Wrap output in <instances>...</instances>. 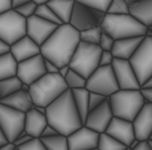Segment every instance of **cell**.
<instances>
[{
    "label": "cell",
    "mask_w": 152,
    "mask_h": 150,
    "mask_svg": "<svg viewBox=\"0 0 152 150\" xmlns=\"http://www.w3.org/2000/svg\"><path fill=\"white\" fill-rule=\"evenodd\" d=\"M79 43V31L70 23H61L39 46L41 54L61 67L69 63Z\"/></svg>",
    "instance_id": "1"
},
{
    "label": "cell",
    "mask_w": 152,
    "mask_h": 150,
    "mask_svg": "<svg viewBox=\"0 0 152 150\" xmlns=\"http://www.w3.org/2000/svg\"><path fill=\"white\" fill-rule=\"evenodd\" d=\"M45 115L49 125L52 126L58 133L66 136L83 126L70 89H67L46 107Z\"/></svg>",
    "instance_id": "2"
},
{
    "label": "cell",
    "mask_w": 152,
    "mask_h": 150,
    "mask_svg": "<svg viewBox=\"0 0 152 150\" xmlns=\"http://www.w3.org/2000/svg\"><path fill=\"white\" fill-rule=\"evenodd\" d=\"M67 89L68 87L65 79L58 72H46L39 79L31 84L29 93L32 98L33 104L47 107Z\"/></svg>",
    "instance_id": "3"
},
{
    "label": "cell",
    "mask_w": 152,
    "mask_h": 150,
    "mask_svg": "<svg viewBox=\"0 0 152 150\" xmlns=\"http://www.w3.org/2000/svg\"><path fill=\"white\" fill-rule=\"evenodd\" d=\"M102 31L109 33L114 40L145 36L147 27L131 14H109L105 13L101 25Z\"/></svg>",
    "instance_id": "4"
},
{
    "label": "cell",
    "mask_w": 152,
    "mask_h": 150,
    "mask_svg": "<svg viewBox=\"0 0 152 150\" xmlns=\"http://www.w3.org/2000/svg\"><path fill=\"white\" fill-rule=\"evenodd\" d=\"M113 116L132 120L144 105L145 100L138 89H118L107 97Z\"/></svg>",
    "instance_id": "5"
},
{
    "label": "cell",
    "mask_w": 152,
    "mask_h": 150,
    "mask_svg": "<svg viewBox=\"0 0 152 150\" xmlns=\"http://www.w3.org/2000/svg\"><path fill=\"white\" fill-rule=\"evenodd\" d=\"M102 49L99 45L81 42L78 44L68 65L84 78H88L91 72L99 66V59Z\"/></svg>",
    "instance_id": "6"
},
{
    "label": "cell",
    "mask_w": 152,
    "mask_h": 150,
    "mask_svg": "<svg viewBox=\"0 0 152 150\" xmlns=\"http://www.w3.org/2000/svg\"><path fill=\"white\" fill-rule=\"evenodd\" d=\"M85 87L89 92L98 93L109 97L119 89L112 65L98 66L86 79Z\"/></svg>",
    "instance_id": "7"
},
{
    "label": "cell",
    "mask_w": 152,
    "mask_h": 150,
    "mask_svg": "<svg viewBox=\"0 0 152 150\" xmlns=\"http://www.w3.org/2000/svg\"><path fill=\"white\" fill-rule=\"evenodd\" d=\"M140 86L152 75V37L144 36L142 43L129 59Z\"/></svg>",
    "instance_id": "8"
},
{
    "label": "cell",
    "mask_w": 152,
    "mask_h": 150,
    "mask_svg": "<svg viewBox=\"0 0 152 150\" xmlns=\"http://www.w3.org/2000/svg\"><path fill=\"white\" fill-rule=\"evenodd\" d=\"M26 35V18L14 9L0 13V38L12 45L14 42Z\"/></svg>",
    "instance_id": "9"
},
{
    "label": "cell",
    "mask_w": 152,
    "mask_h": 150,
    "mask_svg": "<svg viewBox=\"0 0 152 150\" xmlns=\"http://www.w3.org/2000/svg\"><path fill=\"white\" fill-rule=\"evenodd\" d=\"M105 12L89 7L79 1H75L69 23L79 32L82 30L98 27L103 20Z\"/></svg>",
    "instance_id": "10"
},
{
    "label": "cell",
    "mask_w": 152,
    "mask_h": 150,
    "mask_svg": "<svg viewBox=\"0 0 152 150\" xmlns=\"http://www.w3.org/2000/svg\"><path fill=\"white\" fill-rule=\"evenodd\" d=\"M25 113L0 102V127L8 140L13 142L23 130Z\"/></svg>",
    "instance_id": "11"
},
{
    "label": "cell",
    "mask_w": 152,
    "mask_h": 150,
    "mask_svg": "<svg viewBox=\"0 0 152 150\" xmlns=\"http://www.w3.org/2000/svg\"><path fill=\"white\" fill-rule=\"evenodd\" d=\"M45 74V59L41 53L17 63L16 76L23 83L28 85H31Z\"/></svg>",
    "instance_id": "12"
},
{
    "label": "cell",
    "mask_w": 152,
    "mask_h": 150,
    "mask_svg": "<svg viewBox=\"0 0 152 150\" xmlns=\"http://www.w3.org/2000/svg\"><path fill=\"white\" fill-rule=\"evenodd\" d=\"M115 78L120 89H138L140 84L129 60L114 58L112 62Z\"/></svg>",
    "instance_id": "13"
},
{
    "label": "cell",
    "mask_w": 152,
    "mask_h": 150,
    "mask_svg": "<svg viewBox=\"0 0 152 150\" xmlns=\"http://www.w3.org/2000/svg\"><path fill=\"white\" fill-rule=\"evenodd\" d=\"M58 26L56 23L43 19L34 14L26 19V34L41 46L52 34Z\"/></svg>",
    "instance_id": "14"
},
{
    "label": "cell",
    "mask_w": 152,
    "mask_h": 150,
    "mask_svg": "<svg viewBox=\"0 0 152 150\" xmlns=\"http://www.w3.org/2000/svg\"><path fill=\"white\" fill-rule=\"evenodd\" d=\"M98 140L99 133L84 125L67 135L68 149L70 150L97 149Z\"/></svg>",
    "instance_id": "15"
},
{
    "label": "cell",
    "mask_w": 152,
    "mask_h": 150,
    "mask_svg": "<svg viewBox=\"0 0 152 150\" xmlns=\"http://www.w3.org/2000/svg\"><path fill=\"white\" fill-rule=\"evenodd\" d=\"M112 118H113V113H112L109 99L107 98L98 107L89 110L83 125L86 126L87 128H91L96 132L101 133L105 131Z\"/></svg>",
    "instance_id": "16"
},
{
    "label": "cell",
    "mask_w": 152,
    "mask_h": 150,
    "mask_svg": "<svg viewBox=\"0 0 152 150\" xmlns=\"http://www.w3.org/2000/svg\"><path fill=\"white\" fill-rule=\"evenodd\" d=\"M104 132H107L117 140H119L124 145L127 146V148L129 147L132 140L135 138L134 128H133L132 121L122 119L119 117L113 116Z\"/></svg>",
    "instance_id": "17"
},
{
    "label": "cell",
    "mask_w": 152,
    "mask_h": 150,
    "mask_svg": "<svg viewBox=\"0 0 152 150\" xmlns=\"http://www.w3.org/2000/svg\"><path fill=\"white\" fill-rule=\"evenodd\" d=\"M132 124L137 140H149L152 133V103L145 102Z\"/></svg>",
    "instance_id": "18"
},
{
    "label": "cell",
    "mask_w": 152,
    "mask_h": 150,
    "mask_svg": "<svg viewBox=\"0 0 152 150\" xmlns=\"http://www.w3.org/2000/svg\"><path fill=\"white\" fill-rule=\"evenodd\" d=\"M10 52L18 63L41 53V47L26 34L10 45Z\"/></svg>",
    "instance_id": "19"
},
{
    "label": "cell",
    "mask_w": 152,
    "mask_h": 150,
    "mask_svg": "<svg viewBox=\"0 0 152 150\" xmlns=\"http://www.w3.org/2000/svg\"><path fill=\"white\" fill-rule=\"evenodd\" d=\"M142 38L144 36H132V37L115 40L111 50L112 54L114 58L129 60L138 48Z\"/></svg>",
    "instance_id": "20"
},
{
    "label": "cell",
    "mask_w": 152,
    "mask_h": 150,
    "mask_svg": "<svg viewBox=\"0 0 152 150\" xmlns=\"http://www.w3.org/2000/svg\"><path fill=\"white\" fill-rule=\"evenodd\" d=\"M47 117L43 113H39L34 109H31L25 113V125L23 130L31 136L39 138L44 128L47 126Z\"/></svg>",
    "instance_id": "21"
},
{
    "label": "cell",
    "mask_w": 152,
    "mask_h": 150,
    "mask_svg": "<svg viewBox=\"0 0 152 150\" xmlns=\"http://www.w3.org/2000/svg\"><path fill=\"white\" fill-rule=\"evenodd\" d=\"M1 103L7 104L9 107L21 111L23 113L31 110L33 107V101L30 96V93L23 91V89L16 91L9 96L3 97L1 99Z\"/></svg>",
    "instance_id": "22"
},
{
    "label": "cell",
    "mask_w": 152,
    "mask_h": 150,
    "mask_svg": "<svg viewBox=\"0 0 152 150\" xmlns=\"http://www.w3.org/2000/svg\"><path fill=\"white\" fill-rule=\"evenodd\" d=\"M129 14L146 27L152 25V0H138L129 4Z\"/></svg>",
    "instance_id": "23"
},
{
    "label": "cell",
    "mask_w": 152,
    "mask_h": 150,
    "mask_svg": "<svg viewBox=\"0 0 152 150\" xmlns=\"http://www.w3.org/2000/svg\"><path fill=\"white\" fill-rule=\"evenodd\" d=\"M47 4L56 13V15L63 23H68L75 0H49Z\"/></svg>",
    "instance_id": "24"
},
{
    "label": "cell",
    "mask_w": 152,
    "mask_h": 150,
    "mask_svg": "<svg viewBox=\"0 0 152 150\" xmlns=\"http://www.w3.org/2000/svg\"><path fill=\"white\" fill-rule=\"evenodd\" d=\"M72 93V98H74L75 104L78 110L79 115L81 117L82 121L84 122L86 118L87 114L89 112V105H88V95L89 91L86 87H81V89H71Z\"/></svg>",
    "instance_id": "25"
},
{
    "label": "cell",
    "mask_w": 152,
    "mask_h": 150,
    "mask_svg": "<svg viewBox=\"0 0 152 150\" xmlns=\"http://www.w3.org/2000/svg\"><path fill=\"white\" fill-rule=\"evenodd\" d=\"M17 62L10 51L0 54V80L16 76Z\"/></svg>",
    "instance_id": "26"
},
{
    "label": "cell",
    "mask_w": 152,
    "mask_h": 150,
    "mask_svg": "<svg viewBox=\"0 0 152 150\" xmlns=\"http://www.w3.org/2000/svg\"><path fill=\"white\" fill-rule=\"evenodd\" d=\"M42 142L45 145L46 150H67L68 143L67 136L61 133L51 135V136H44L41 138Z\"/></svg>",
    "instance_id": "27"
},
{
    "label": "cell",
    "mask_w": 152,
    "mask_h": 150,
    "mask_svg": "<svg viewBox=\"0 0 152 150\" xmlns=\"http://www.w3.org/2000/svg\"><path fill=\"white\" fill-rule=\"evenodd\" d=\"M97 149L99 150H124L128 149L127 146L124 145L119 140H117L107 132L99 133V140Z\"/></svg>",
    "instance_id": "28"
},
{
    "label": "cell",
    "mask_w": 152,
    "mask_h": 150,
    "mask_svg": "<svg viewBox=\"0 0 152 150\" xmlns=\"http://www.w3.org/2000/svg\"><path fill=\"white\" fill-rule=\"evenodd\" d=\"M23 82L19 80L17 76H13L10 78L0 80V96L1 99L3 97H7L9 95L13 94L16 91H19L21 89Z\"/></svg>",
    "instance_id": "29"
},
{
    "label": "cell",
    "mask_w": 152,
    "mask_h": 150,
    "mask_svg": "<svg viewBox=\"0 0 152 150\" xmlns=\"http://www.w3.org/2000/svg\"><path fill=\"white\" fill-rule=\"evenodd\" d=\"M102 33V29L100 26L98 27H93V28L82 30L79 32L80 34V41L87 44H93V45H98L100 41V36Z\"/></svg>",
    "instance_id": "30"
},
{
    "label": "cell",
    "mask_w": 152,
    "mask_h": 150,
    "mask_svg": "<svg viewBox=\"0 0 152 150\" xmlns=\"http://www.w3.org/2000/svg\"><path fill=\"white\" fill-rule=\"evenodd\" d=\"M65 82L67 84V87L70 89H81V87H85L86 84V78H84L82 75L77 72L74 69L69 68L68 72L65 76Z\"/></svg>",
    "instance_id": "31"
},
{
    "label": "cell",
    "mask_w": 152,
    "mask_h": 150,
    "mask_svg": "<svg viewBox=\"0 0 152 150\" xmlns=\"http://www.w3.org/2000/svg\"><path fill=\"white\" fill-rule=\"evenodd\" d=\"M35 15L39 16L43 19H46V20L51 21V23H56V25H61L62 23L58 17L56 15V13L51 10L50 7H49L47 3H43V4H37L35 10Z\"/></svg>",
    "instance_id": "32"
},
{
    "label": "cell",
    "mask_w": 152,
    "mask_h": 150,
    "mask_svg": "<svg viewBox=\"0 0 152 150\" xmlns=\"http://www.w3.org/2000/svg\"><path fill=\"white\" fill-rule=\"evenodd\" d=\"M105 13H109V14H129V3L127 0H111Z\"/></svg>",
    "instance_id": "33"
},
{
    "label": "cell",
    "mask_w": 152,
    "mask_h": 150,
    "mask_svg": "<svg viewBox=\"0 0 152 150\" xmlns=\"http://www.w3.org/2000/svg\"><path fill=\"white\" fill-rule=\"evenodd\" d=\"M36 7H37V4H36L34 1L30 0V1H28V2L23 3V4L18 5L17 8H15L14 10H15L20 16H23V18L27 19L28 17H30V16L35 14Z\"/></svg>",
    "instance_id": "34"
},
{
    "label": "cell",
    "mask_w": 152,
    "mask_h": 150,
    "mask_svg": "<svg viewBox=\"0 0 152 150\" xmlns=\"http://www.w3.org/2000/svg\"><path fill=\"white\" fill-rule=\"evenodd\" d=\"M17 149L19 150H46L45 145L42 142L41 138L37 136H32L29 140L23 144V145L18 146Z\"/></svg>",
    "instance_id": "35"
},
{
    "label": "cell",
    "mask_w": 152,
    "mask_h": 150,
    "mask_svg": "<svg viewBox=\"0 0 152 150\" xmlns=\"http://www.w3.org/2000/svg\"><path fill=\"white\" fill-rule=\"evenodd\" d=\"M75 1L82 2L84 4H87L89 7H93V8L103 11V12L107 11V7H109L110 2H111V0H75Z\"/></svg>",
    "instance_id": "36"
},
{
    "label": "cell",
    "mask_w": 152,
    "mask_h": 150,
    "mask_svg": "<svg viewBox=\"0 0 152 150\" xmlns=\"http://www.w3.org/2000/svg\"><path fill=\"white\" fill-rule=\"evenodd\" d=\"M114 42L115 40L110 35L109 33L107 32H104L102 31L101 36H100V41H99V47L102 49V50H107V51H111L112 50V47L114 45Z\"/></svg>",
    "instance_id": "37"
},
{
    "label": "cell",
    "mask_w": 152,
    "mask_h": 150,
    "mask_svg": "<svg viewBox=\"0 0 152 150\" xmlns=\"http://www.w3.org/2000/svg\"><path fill=\"white\" fill-rule=\"evenodd\" d=\"M107 97L104 96V95L98 94V93H94V92H89L88 95V105H89V110L94 109V108L98 107L99 104H101L104 100L107 99Z\"/></svg>",
    "instance_id": "38"
},
{
    "label": "cell",
    "mask_w": 152,
    "mask_h": 150,
    "mask_svg": "<svg viewBox=\"0 0 152 150\" xmlns=\"http://www.w3.org/2000/svg\"><path fill=\"white\" fill-rule=\"evenodd\" d=\"M114 60V56L112 54L111 51L107 50H102L101 54H100V59H99V66H107V65H111L112 62Z\"/></svg>",
    "instance_id": "39"
},
{
    "label": "cell",
    "mask_w": 152,
    "mask_h": 150,
    "mask_svg": "<svg viewBox=\"0 0 152 150\" xmlns=\"http://www.w3.org/2000/svg\"><path fill=\"white\" fill-rule=\"evenodd\" d=\"M140 91L145 102L152 103V86H140Z\"/></svg>",
    "instance_id": "40"
},
{
    "label": "cell",
    "mask_w": 152,
    "mask_h": 150,
    "mask_svg": "<svg viewBox=\"0 0 152 150\" xmlns=\"http://www.w3.org/2000/svg\"><path fill=\"white\" fill-rule=\"evenodd\" d=\"M31 138H32L31 135H29L28 133L26 132L25 130H23V131H21V132L17 135V138L13 140V143L16 145V147H18V146H20V145H23V144H25V143L27 142V140H30Z\"/></svg>",
    "instance_id": "41"
},
{
    "label": "cell",
    "mask_w": 152,
    "mask_h": 150,
    "mask_svg": "<svg viewBox=\"0 0 152 150\" xmlns=\"http://www.w3.org/2000/svg\"><path fill=\"white\" fill-rule=\"evenodd\" d=\"M45 69H46V72H48V74L58 72V65L54 64L52 61H50V60H47V59H45Z\"/></svg>",
    "instance_id": "42"
},
{
    "label": "cell",
    "mask_w": 152,
    "mask_h": 150,
    "mask_svg": "<svg viewBox=\"0 0 152 150\" xmlns=\"http://www.w3.org/2000/svg\"><path fill=\"white\" fill-rule=\"evenodd\" d=\"M58 131H56V129H54L53 127L51 125H49V124H47V126H46L45 128H44L43 132H42L41 136L39 138H44V136H51V135H54V134H58Z\"/></svg>",
    "instance_id": "43"
},
{
    "label": "cell",
    "mask_w": 152,
    "mask_h": 150,
    "mask_svg": "<svg viewBox=\"0 0 152 150\" xmlns=\"http://www.w3.org/2000/svg\"><path fill=\"white\" fill-rule=\"evenodd\" d=\"M135 150H151L149 140H140L138 144L135 146Z\"/></svg>",
    "instance_id": "44"
},
{
    "label": "cell",
    "mask_w": 152,
    "mask_h": 150,
    "mask_svg": "<svg viewBox=\"0 0 152 150\" xmlns=\"http://www.w3.org/2000/svg\"><path fill=\"white\" fill-rule=\"evenodd\" d=\"M9 9H12L11 0H0V13L4 12Z\"/></svg>",
    "instance_id": "45"
},
{
    "label": "cell",
    "mask_w": 152,
    "mask_h": 150,
    "mask_svg": "<svg viewBox=\"0 0 152 150\" xmlns=\"http://www.w3.org/2000/svg\"><path fill=\"white\" fill-rule=\"evenodd\" d=\"M15 149H17L16 145L13 142H10V140H8L3 145L0 146V150H15Z\"/></svg>",
    "instance_id": "46"
},
{
    "label": "cell",
    "mask_w": 152,
    "mask_h": 150,
    "mask_svg": "<svg viewBox=\"0 0 152 150\" xmlns=\"http://www.w3.org/2000/svg\"><path fill=\"white\" fill-rule=\"evenodd\" d=\"M9 51H10V45H8L0 38V54H3L5 52H9Z\"/></svg>",
    "instance_id": "47"
},
{
    "label": "cell",
    "mask_w": 152,
    "mask_h": 150,
    "mask_svg": "<svg viewBox=\"0 0 152 150\" xmlns=\"http://www.w3.org/2000/svg\"><path fill=\"white\" fill-rule=\"evenodd\" d=\"M69 65L67 64V65H63V66H61V67H58V74L61 75L63 78H65V76L67 75V72H68V70H69Z\"/></svg>",
    "instance_id": "48"
},
{
    "label": "cell",
    "mask_w": 152,
    "mask_h": 150,
    "mask_svg": "<svg viewBox=\"0 0 152 150\" xmlns=\"http://www.w3.org/2000/svg\"><path fill=\"white\" fill-rule=\"evenodd\" d=\"M30 0H11V3H12V9L17 8L18 5L23 4V3L28 2Z\"/></svg>",
    "instance_id": "49"
},
{
    "label": "cell",
    "mask_w": 152,
    "mask_h": 150,
    "mask_svg": "<svg viewBox=\"0 0 152 150\" xmlns=\"http://www.w3.org/2000/svg\"><path fill=\"white\" fill-rule=\"evenodd\" d=\"M32 109H34L35 111H37V112H39V113H43V114H45V113H46V107H43V105H38V104H33Z\"/></svg>",
    "instance_id": "50"
},
{
    "label": "cell",
    "mask_w": 152,
    "mask_h": 150,
    "mask_svg": "<svg viewBox=\"0 0 152 150\" xmlns=\"http://www.w3.org/2000/svg\"><path fill=\"white\" fill-rule=\"evenodd\" d=\"M8 142V138H7V136H5V134L3 133L2 129H1V127H0V146L3 145L4 143Z\"/></svg>",
    "instance_id": "51"
},
{
    "label": "cell",
    "mask_w": 152,
    "mask_h": 150,
    "mask_svg": "<svg viewBox=\"0 0 152 150\" xmlns=\"http://www.w3.org/2000/svg\"><path fill=\"white\" fill-rule=\"evenodd\" d=\"M142 86H152V75L147 79V81L142 84Z\"/></svg>",
    "instance_id": "52"
},
{
    "label": "cell",
    "mask_w": 152,
    "mask_h": 150,
    "mask_svg": "<svg viewBox=\"0 0 152 150\" xmlns=\"http://www.w3.org/2000/svg\"><path fill=\"white\" fill-rule=\"evenodd\" d=\"M29 89H30V85H28V84L26 83H23L21 84V89L23 91H26V92H29Z\"/></svg>",
    "instance_id": "53"
},
{
    "label": "cell",
    "mask_w": 152,
    "mask_h": 150,
    "mask_svg": "<svg viewBox=\"0 0 152 150\" xmlns=\"http://www.w3.org/2000/svg\"><path fill=\"white\" fill-rule=\"evenodd\" d=\"M32 1H34L36 4H43V3H47L49 0H32Z\"/></svg>",
    "instance_id": "54"
},
{
    "label": "cell",
    "mask_w": 152,
    "mask_h": 150,
    "mask_svg": "<svg viewBox=\"0 0 152 150\" xmlns=\"http://www.w3.org/2000/svg\"><path fill=\"white\" fill-rule=\"evenodd\" d=\"M145 36H148V37H152V31L150 30V29L147 28V30H146V34H145Z\"/></svg>",
    "instance_id": "55"
},
{
    "label": "cell",
    "mask_w": 152,
    "mask_h": 150,
    "mask_svg": "<svg viewBox=\"0 0 152 150\" xmlns=\"http://www.w3.org/2000/svg\"><path fill=\"white\" fill-rule=\"evenodd\" d=\"M127 1H128V3H129V4H131V3L135 2V1H138V0H127Z\"/></svg>",
    "instance_id": "56"
},
{
    "label": "cell",
    "mask_w": 152,
    "mask_h": 150,
    "mask_svg": "<svg viewBox=\"0 0 152 150\" xmlns=\"http://www.w3.org/2000/svg\"><path fill=\"white\" fill-rule=\"evenodd\" d=\"M149 144H150V147H151V150H152V140H149Z\"/></svg>",
    "instance_id": "57"
},
{
    "label": "cell",
    "mask_w": 152,
    "mask_h": 150,
    "mask_svg": "<svg viewBox=\"0 0 152 150\" xmlns=\"http://www.w3.org/2000/svg\"><path fill=\"white\" fill-rule=\"evenodd\" d=\"M147 28H148V29H150V30H151V31H152V25H150V26H148V27H147Z\"/></svg>",
    "instance_id": "58"
},
{
    "label": "cell",
    "mask_w": 152,
    "mask_h": 150,
    "mask_svg": "<svg viewBox=\"0 0 152 150\" xmlns=\"http://www.w3.org/2000/svg\"><path fill=\"white\" fill-rule=\"evenodd\" d=\"M149 140H152V133H151V135H150V138Z\"/></svg>",
    "instance_id": "59"
},
{
    "label": "cell",
    "mask_w": 152,
    "mask_h": 150,
    "mask_svg": "<svg viewBox=\"0 0 152 150\" xmlns=\"http://www.w3.org/2000/svg\"><path fill=\"white\" fill-rule=\"evenodd\" d=\"M0 102H1V96H0Z\"/></svg>",
    "instance_id": "60"
}]
</instances>
